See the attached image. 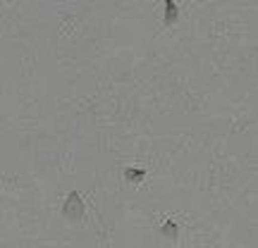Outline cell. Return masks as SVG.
<instances>
[{
  "label": "cell",
  "mask_w": 258,
  "mask_h": 248,
  "mask_svg": "<svg viewBox=\"0 0 258 248\" xmlns=\"http://www.w3.org/2000/svg\"><path fill=\"white\" fill-rule=\"evenodd\" d=\"M124 177H127L129 182H134V184H139V182H144V179H146V170H137V167H127V170H124Z\"/></svg>",
  "instance_id": "3"
},
{
  "label": "cell",
  "mask_w": 258,
  "mask_h": 248,
  "mask_svg": "<svg viewBox=\"0 0 258 248\" xmlns=\"http://www.w3.org/2000/svg\"><path fill=\"white\" fill-rule=\"evenodd\" d=\"M84 212H86V205H84L82 196H79L77 191H72L70 196H67L64 205H62V217H64V220L77 222V220H82V217H84Z\"/></svg>",
  "instance_id": "1"
},
{
  "label": "cell",
  "mask_w": 258,
  "mask_h": 248,
  "mask_svg": "<svg viewBox=\"0 0 258 248\" xmlns=\"http://www.w3.org/2000/svg\"><path fill=\"white\" fill-rule=\"evenodd\" d=\"M165 22L167 24H175L177 22V8L172 0H165Z\"/></svg>",
  "instance_id": "4"
},
{
  "label": "cell",
  "mask_w": 258,
  "mask_h": 248,
  "mask_svg": "<svg viewBox=\"0 0 258 248\" xmlns=\"http://www.w3.org/2000/svg\"><path fill=\"white\" fill-rule=\"evenodd\" d=\"M160 231L165 234L167 239H177V234H179V227H177V222L175 220H167L160 224Z\"/></svg>",
  "instance_id": "2"
}]
</instances>
